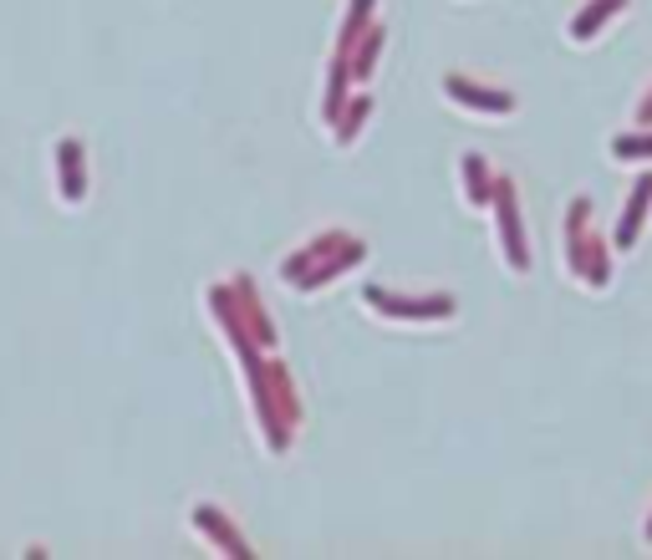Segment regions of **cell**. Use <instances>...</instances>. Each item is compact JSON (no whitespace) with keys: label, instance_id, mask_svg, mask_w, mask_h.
<instances>
[{"label":"cell","instance_id":"cell-1","mask_svg":"<svg viewBox=\"0 0 652 560\" xmlns=\"http://www.w3.org/2000/svg\"><path fill=\"white\" fill-rule=\"evenodd\" d=\"M453 98H469L474 107H485V113H510L515 107V98L510 92H485V87H464V82H449Z\"/></svg>","mask_w":652,"mask_h":560},{"label":"cell","instance_id":"cell-2","mask_svg":"<svg viewBox=\"0 0 652 560\" xmlns=\"http://www.w3.org/2000/svg\"><path fill=\"white\" fill-rule=\"evenodd\" d=\"M617 153L627 158V153H652V138H617Z\"/></svg>","mask_w":652,"mask_h":560}]
</instances>
